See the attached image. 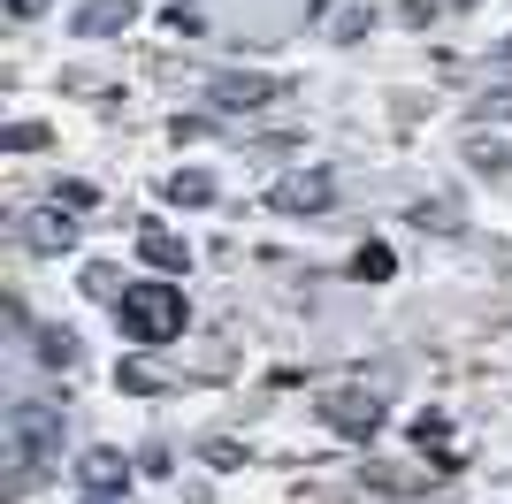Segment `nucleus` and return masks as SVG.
I'll use <instances>...</instances> for the list:
<instances>
[{
    "label": "nucleus",
    "instance_id": "4468645a",
    "mask_svg": "<svg viewBox=\"0 0 512 504\" xmlns=\"http://www.w3.org/2000/svg\"><path fill=\"white\" fill-rule=\"evenodd\" d=\"M482 115H497V123H512V84H490V92H482Z\"/></svg>",
    "mask_w": 512,
    "mask_h": 504
},
{
    "label": "nucleus",
    "instance_id": "20e7f679",
    "mask_svg": "<svg viewBox=\"0 0 512 504\" xmlns=\"http://www.w3.org/2000/svg\"><path fill=\"white\" fill-rule=\"evenodd\" d=\"M222 115H260V107H276L283 100V77H260V69H237V77H214L207 92Z\"/></svg>",
    "mask_w": 512,
    "mask_h": 504
},
{
    "label": "nucleus",
    "instance_id": "9d476101",
    "mask_svg": "<svg viewBox=\"0 0 512 504\" xmlns=\"http://www.w3.org/2000/svg\"><path fill=\"white\" fill-rule=\"evenodd\" d=\"M169 199H176V207H207V199H214V176H207V168H176V176H169Z\"/></svg>",
    "mask_w": 512,
    "mask_h": 504
},
{
    "label": "nucleus",
    "instance_id": "7ed1b4c3",
    "mask_svg": "<svg viewBox=\"0 0 512 504\" xmlns=\"http://www.w3.org/2000/svg\"><path fill=\"white\" fill-rule=\"evenodd\" d=\"M329 199H337V176H329V168H291V176L268 184V207L276 214H321Z\"/></svg>",
    "mask_w": 512,
    "mask_h": 504
},
{
    "label": "nucleus",
    "instance_id": "1a4fd4ad",
    "mask_svg": "<svg viewBox=\"0 0 512 504\" xmlns=\"http://www.w3.org/2000/svg\"><path fill=\"white\" fill-rule=\"evenodd\" d=\"M123 23H138V0H85L77 8V39H107Z\"/></svg>",
    "mask_w": 512,
    "mask_h": 504
},
{
    "label": "nucleus",
    "instance_id": "6e6552de",
    "mask_svg": "<svg viewBox=\"0 0 512 504\" xmlns=\"http://www.w3.org/2000/svg\"><path fill=\"white\" fill-rule=\"evenodd\" d=\"M69 214H77L69 199L39 207V214H31V230H23V245H31V252H69V245H77V222H69Z\"/></svg>",
    "mask_w": 512,
    "mask_h": 504
},
{
    "label": "nucleus",
    "instance_id": "f03ea898",
    "mask_svg": "<svg viewBox=\"0 0 512 504\" xmlns=\"http://www.w3.org/2000/svg\"><path fill=\"white\" fill-rule=\"evenodd\" d=\"M8 451H16V482H31L39 466L62 459V405L16 398L8 405Z\"/></svg>",
    "mask_w": 512,
    "mask_h": 504
},
{
    "label": "nucleus",
    "instance_id": "f3484780",
    "mask_svg": "<svg viewBox=\"0 0 512 504\" xmlns=\"http://www.w3.org/2000/svg\"><path fill=\"white\" fill-rule=\"evenodd\" d=\"M46 0H8V16H39Z\"/></svg>",
    "mask_w": 512,
    "mask_h": 504
},
{
    "label": "nucleus",
    "instance_id": "39448f33",
    "mask_svg": "<svg viewBox=\"0 0 512 504\" xmlns=\"http://www.w3.org/2000/svg\"><path fill=\"white\" fill-rule=\"evenodd\" d=\"M321 420H329L337 436H375V428H383V398H375V390H329V398H321Z\"/></svg>",
    "mask_w": 512,
    "mask_h": 504
},
{
    "label": "nucleus",
    "instance_id": "a211bd4d",
    "mask_svg": "<svg viewBox=\"0 0 512 504\" xmlns=\"http://www.w3.org/2000/svg\"><path fill=\"white\" fill-rule=\"evenodd\" d=\"M505 54H512V39H505Z\"/></svg>",
    "mask_w": 512,
    "mask_h": 504
},
{
    "label": "nucleus",
    "instance_id": "f257e3e1",
    "mask_svg": "<svg viewBox=\"0 0 512 504\" xmlns=\"http://www.w3.org/2000/svg\"><path fill=\"white\" fill-rule=\"evenodd\" d=\"M115 321H123L130 344H176L192 306H184V283H123L115 298Z\"/></svg>",
    "mask_w": 512,
    "mask_h": 504
},
{
    "label": "nucleus",
    "instance_id": "f8f14e48",
    "mask_svg": "<svg viewBox=\"0 0 512 504\" xmlns=\"http://www.w3.org/2000/svg\"><path fill=\"white\" fill-rule=\"evenodd\" d=\"M39 359H46V367H77V336H69V329H46L39 336Z\"/></svg>",
    "mask_w": 512,
    "mask_h": 504
},
{
    "label": "nucleus",
    "instance_id": "2eb2a0df",
    "mask_svg": "<svg viewBox=\"0 0 512 504\" xmlns=\"http://www.w3.org/2000/svg\"><path fill=\"white\" fill-rule=\"evenodd\" d=\"M8 146L31 153V146H46V130H39V123H16V130H8Z\"/></svg>",
    "mask_w": 512,
    "mask_h": 504
},
{
    "label": "nucleus",
    "instance_id": "423d86ee",
    "mask_svg": "<svg viewBox=\"0 0 512 504\" xmlns=\"http://www.w3.org/2000/svg\"><path fill=\"white\" fill-rule=\"evenodd\" d=\"M77 489H85V497H115V489H130V459L115 451V443H92L85 459H77Z\"/></svg>",
    "mask_w": 512,
    "mask_h": 504
},
{
    "label": "nucleus",
    "instance_id": "ddd939ff",
    "mask_svg": "<svg viewBox=\"0 0 512 504\" xmlns=\"http://www.w3.org/2000/svg\"><path fill=\"white\" fill-rule=\"evenodd\" d=\"M85 291L92 298H123V275L107 268V260H92V268H85Z\"/></svg>",
    "mask_w": 512,
    "mask_h": 504
},
{
    "label": "nucleus",
    "instance_id": "0eeeda50",
    "mask_svg": "<svg viewBox=\"0 0 512 504\" xmlns=\"http://www.w3.org/2000/svg\"><path fill=\"white\" fill-rule=\"evenodd\" d=\"M138 260H146L153 275H192V245H184L176 230H161V222L138 230Z\"/></svg>",
    "mask_w": 512,
    "mask_h": 504
},
{
    "label": "nucleus",
    "instance_id": "dca6fc26",
    "mask_svg": "<svg viewBox=\"0 0 512 504\" xmlns=\"http://www.w3.org/2000/svg\"><path fill=\"white\" fill-rule=\"evenodd\" d=\"M360 275H375V283H383V275H390V252H383V245H367V252H360Z\"/></svg>",
    "mask_w": 512,
    "mask_h": 504
},
{
    "label": "nucleus",
    "instance_id": "9b49d317",
    "mask_svg": "<svg viewBox=\"0 0 512 504\" xmlns=\"http://www.w3.org/2000/svg\"><path fill=\"white\" fill-rule=\"evenodd\" d=\"M467 161L482 168V176H512V146H505V138H474Z\"/></svg>",
    "mask_w": 512,
    "mask_h": 504
},
{
    "label": "nucleus",
    "instance_id": "6ab92c4d",
    "mask_svg": "<svg viewBox=\"0 0 512 504\" xmlns=\"http://www.w3.org/2000/svg\"><path fill=\"white\" fill-rule=\"evenodd\" d=\"M92 504H100V497H92Z\"/></svg>",
    "mask_w": 512,
    "mask_h": 504
}]
</instances>
